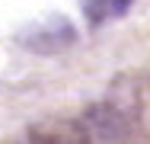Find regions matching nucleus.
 I'll use <instances>...</instances> for the list:
<instances>
[{"label": "nucleus", "mask_w": 150, "mask_h": 144, "mask_svg": "<svg viewBox=\"0 0 150 144\" xmlns=\"http://www.w3.org/2000/svg\"><path fill=\"white\" fill-rule=\"evenodd\" d=\"M86 125L93 141L99 144H128L131 141V122L115 103H93L80 118Z\"/></svg>", "instance_id": "obj_1"}, {"label": "nucleus", "mask_w": 150, "mask_h": 144, "mask_svg": "<svg viewBox=\"0 0 150 144\" xmlns=\"http://www.w3.org/2000/svg\"><path fill=\"white\" fill-rule=\"evenodd\" d=\"M32 144H93L90 131L80 118H67V115H51L42 118L29 128Z\"/></svg>", "instance_id": "obj_2"}, {"label": "nucleus", "mask_w": 150, "mask_h": 144, "mask_svg": "<svg viewBox=\"0 0 150 144\" xmlns=\"http://www.w3.org/2000/svg\"><path fill=\"white\" fill-rule=\"evenodd\" d=\"M74 38H77V32L70 26V19L51 16V19H45L32 29V35H23V45L32 51H58L64 45H70Z\"/></svg>", "instance_id": "obj_3"}, {"label": "nucleus", "mask_w": 150, "mask_h": 144, "mask_svg": "<svg viewBox=\"0 0 150 144\" xmlns=\"http://www.w3.org/2000/svg\"><path fill=\"white\" fill-rule=\"evenodd\" d=\"M80 6H83L86 19H93V23H99V19L105 16V10H109V0H80Z\"/></svg>", "instance_id": "obj_4"}, {"label": "nucleus", "mask_w": 150, "mask_h": 144, "mask_svg": "<svg viewBox=\"0 0 150 144\" xmlns=\"http://www.w3.org/2000/svg\"><path fill=\"white\" fill-rule=\"evenodd\" d=\"M134 0H112V6H115V13H125L128 6H131Z\"/></svg>", "instance_id": "obj_5"}]
</instances>
